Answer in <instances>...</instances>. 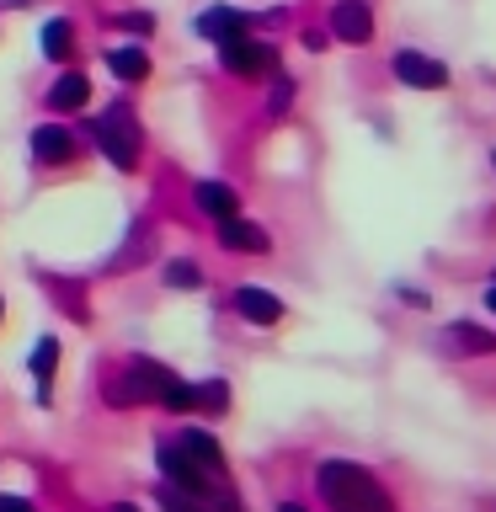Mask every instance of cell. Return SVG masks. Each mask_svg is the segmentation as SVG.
<instances>
[{"instance_id": "12", "label": "cell", "mask_w": 496, "mask_h": 512, "mask_svg": "<svg viewBox=\"0 0 496 512\" xmlns=\"http://www.w3.org/2000/svg\"><path fill=\"white\" fill-rule=\"evenodd\" d=\"M198 208H203V214H214V219H230V214H240V198L224 182H203L198 187Z\"/></svg>"}, {"instance_id": "17", "label": "cell", "mask_w": 496, "mask_h": 512, "mask_svg": "<svg viewBox=\"0 0 496 512\" xmlns=\"http://www.w3.org/2000/svg\"><path fill=\"white\" fill-rule=\"evenodd\" d=\"M454 336H459V342L470 347V352H475V347H480V352L496 347V336H491V331H475V326H454Z\"/></svg>"}, {"instance_id": "5", "label": "cell", "mask_w": 496, "mask_h": 512, "mask_svg": "<svg viewBox=\"0 0 496 512\" xmlns=\"http://www.w3.org/2000/svg\"><path fill=\"white\" fill-rule=\"evenodd\" d=\"M331 32L342 43H368V38H374V16H368L363 0H342V6L331 11Z\"/></svg>"}, {"instance_id": "24", "label": "cell", "mask_w": 496, "mask_h": 512, "mask_svg": "<svg viewBox=\"0 0 496 512\" xmlns=\"http://www.w3.org/2000/svg\"><path fill=\"white\" fill-rule=\"evenodd\" d=\"M278 512H304V507H294V502H288V507H278Z\"/></svg>"}, {"instance_id": "20", "label": "cell", "mask_w": 496, "mask_h": 512, "mask_svg": "<svg viewBox=\"0 0 496 512\" xmlns=\"http://www.w3.org/2000/svg\"><path fill=\"white\" fill-rule=\"evenodd\" d=\"M166 283H198V267H187V262H176V267H166Z\"/></svg>"}, {"instance_id": "23", "label": "cell", "mask_w": 496, "mask_h": 512, "mask_svg": "<svg viewBox=\"0 0 496 512\" xmlns=\"http://www.w3.org/2000/svg\"><path fill=\"white\" fill-rule=\"evenodd\" d=\"M486 304H491V310H496V288H491V294H486Z\"/></svg>"}, {"instance_id": "19", "label": "cell", "mask_w": 496, "mask_h": 512, "mask_svg": "<svg viewBox=\"0 0 496 512\" xmlns=\"http://www.w3.org/2000/svg\"><path fill=\"white\" fill-rule=\"evenodd\" d=\"M192 395H198V406H208V411H219L224 400H230V395H224V384H203V390H192Z\"/></svg>"}, {"instance_id": "15", "label": "cell", "mask_w": 496, "mask_h": 512, "mask_svg": "<svg viewBox=\"0 0 496 512\" xmlns=\"http://www.w3.org/2000/svg\"><path fill=\"white\" fill-rule=\"evenodd\" d=\"M155 400H160V406H171V411H192V406H198V395H192V384H182L176 374H166V379H160Z\"/></svg>"}, {"instance_id": "11", "label": "cell", "mask_w": 496, "mask_h": 512, "mask_svg": "<svg viewBox=\"0 0 496 512\" xmlns=\"http://www.w3.org/2000/svg\"><path fill=\"white\" fill-rule=\"evenodd\" d=\"M198 32L203 38H230V32H246V11H230V6H214V11H203L198 16Z\"/></svg>"}, {"instance_id": "21", "label": "cell", "mask_w": 496, "mask_h": 512, "mask_svg": "<svg viewBox=\"0 0 496 512\" xmlns=\"http://www.w3.org/2000/svg\"><path fill=\"white\" fill-rule=\"evenodd\" d=\"M0 512H32V502H22V496H0Z\"/></svg>"}, {"instance_id": "2", "label": "cell", "mask_w": 496, "mask_h": 512, "mask_svg": "<svg viewBox=\"0 0 496 512\" xmlns=\"http://www.w3.org/2000/svg\"><path fill=\"white\" fill-rule=\"evenodd\" d=\"M96 144L107 150V160L118 171H128L139 160V128H134V112H128L123 102L102 112V123H96Z\"/></svg>"}, {"instance_id": "22", "label": "cell", "mask_w": 496, "mask_h": 512, "mask_svg": "<svg viewBox=\"0 0 496 512\" xmlns=\"http://www.w3.org/2000/svg\"><path fill=\"white\" fill-rule=\"evenodd\" d=\"M166 507H171V512H198V507H192V502H182V496H171Z\"/></svg>"}, {"instance_id": "16", "label": "cell", "mask_w": 496, "mask_h": 512, "mask_svg": "<svg viewBox=\"0 0 496 512\" xmlns=\"http://www.w3.org/2000/svg\"><path fill=\"white\" fill-rule=\"evenodd\" d=\"M70 48H75V27H70V22H48V27H43V54H48V59H64Z\"/></svg>"}, {"instance_id": "9", "label": "cell", "mask_w": 496, "mask_h": 512, "mask_svg": "<svg viewBox=\"0 0 496 512\" xmlns=\"http://www.w3.org/2000/svg\"><path fill=\"white\" fill-rule=\"evenodd\" d=\"M32 155H38V160H70L75 155V139L64 134V128L43 123V128H32Z\"/></svg>"}, {"instance_id": "4", "label": "cell", "mask_w": 496, "mask_h": 512, "mask_svg": "<svg viewBox=\"0 0 496 512\" xmlns=\"http://www.w3.org/2000/svg\"><path fill=\"white\" fill-rule=\"evenodd\" d=\"M395 75L406 80V86H416V91H438V86H448V70L438 59H422V54H395Z\"/></svg>"}, {"instance_id": "25", "label": "cell", "mask_w": 496, "mask_h": 512, "mask_svg": "<svg viewBox=\"0 0 496 512\" xmlns=\"http://www.w3.org/2000/svg\"><path fill=\"white\" fill-rule=\"evenodd\" d=\"M112 512H139V507H112Z\"/></svg>"}, {"instance_id": "10", "label": "cell", "mask_w": 496, "mask_h": 512, "mask_svg": "<svg viewBox=\"0 0 496 512\" xmlns=\"http://www.w3.org/2000/svg\"><path fill=\"white\" fill-rule=\"evenodd\" d=\"M182 448H187V454H192V464H198V470H203L208 480H214V470H219V464H224V454H219V443L208 438V432H198V427H187V432H182Z\"/></svg>"}, {"instance_id": "3", "label": "cell", "mask_w": 496, "mask_h": 512, "mask_svg": "<svg viewBox=\"0 0 496 512\" xmlns=\"http://www.w3.org/2000/svg\"><path fill=\"white\" fill-rule=\"evenodd\" d=\"M219 59L230 64L235 75H262V70H272V48L267 43H256V38H246V32H230V38H219Z\"/></svg>"}, {"instance_id": "8", "label": "cell", "mask_w": 496, "mask_h": 512, "mask_svg": "<svg viewBox=\"0 0 496 512\" xmlns=\"http://www.w3.org/2000/svg\"><path fill=\"white\" fill-rule=\"evenodd\" d=\"M235 304H240V315L251 320V326H272V320L283 315V304L267 294V288H240L235 294Z\"/></svg>"}, {"instance_id": "1", "label": "cell", "mask_w": 496, "mask_h": 512, "mask_svg": "<svg viewBox=\"0 0 496 512\" xmlns=\"http://www.w3.org/2000/svg\"><path fill=\"white\" fill-rule=\"evenodd\" d=\"M320 496L331 502V512H395V502L384 496V486L358 464H320Z\"/></svg>"}, {"instance_id": "6", "label": "cell", "mask_w": 496, "mask_h": 512, "mask_svg": "<svg viewBox=\"0 0 496 512\" xmlns=\"http://www.w3.org/2000/svg\"><path fill=\"white\" fill-rule=\"evenodd\" d=\"M160 470H166V480H176L182 491H208V475L192 464V454H187L182 443H166V448H160Z\"/></svg>"}, {"instance_id": "7", "label": "cell", "mask_w": 496, "mask_h": 512, "mask_svg": "<svg viewBox=\"0 0 496 512\" xmlns=\"http://www.w3.org/2000/svg\"><path fill=\"white\" fill-rule=\"evenodd\" d=\"M219 240H224V246H235V251H267V230H256V224L240 219V214L219 219Z\"/></svg>"}, {"instance_id": "18", "label": "cell", "mask_w": 496, "mask_h": 512, "mask_svg": "<svg viewBox=\"0 0 496 512\" xmlns=\"http://www.w3.org/2000/svg\"><path fill=\"white\" fill-rule=\"evenodd\" d=\"M54 363H59V347H54V342H43L38 352H32V374H38V379H43Z\"/></svg>"}, {"instance_id": "14", "label": "cell", "mask_w": 496, "mask_h": 512, "mask_svg": "<svg viewBox=\"0 0 496 512\" xmlns=\"http://www.w3.org/2000/svg\"><path fill=\"white\" fill-rule=\"evenodd\" d=\"M86 96H91L86 75H59V80H54V107H59V112H75V107H86Z\"/></svg>"}, {"instance_id": "13", "label": "cell", "mask_w": 496, "mask_h": 512, "mask_svg": "<svg viewBox=\"0 0 496 512\" xmlns=\"http://www.w3.org/2000/svg\"><path fill=\"white\" fill-rule=\"evenodd\" d=\"M107 64H112V75H118V80H128V86H139V80L150 75V59H144L139 48H112Z\"/></svg>"}]
</instances>
